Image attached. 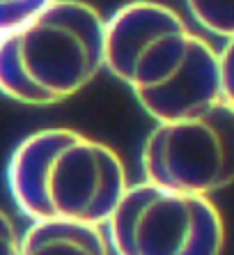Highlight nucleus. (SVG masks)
Masks as SVG:
<instances>
[{"label": "nucleus", "instance_id": "f257e3e1", "mask_svg": "<svg viewBox=\"0 0 234 255\" xmlns=\"http://www.w3.org/2000/svg\"><path fill=\"white\" fill-rule=\"evenodd\" d=\"M104 67L156 122L221 99L218 51L168 5L135 0L104 28Z\"/></svg>", "mask_w": 234, "mask_h": 255}, {"label": "nucleus", "instance_id": "f03ea898", "mask_svg": "<svg viewBox=\"0 0 234 255\" xmlns=\"http://www.w3.org/2000/svg\"><path fill=\"white\" fill-rule=\"evenodd\" d=\"M7 184L16 207L32 221L76 219L106 226L129 182L113 147L58 127L18 142Z\"/></svg>", "mask_w": 234, "mask_h": 255}, {"label": "nucleus", "instance_id": "7ed1b4c3", "mask_svg": "<svg viewBox=\"0 0 234 255\" xmlns=\"http://www.w3.org/2000/svg\"><path fill=\"white\" fill-rule=\"evenodd\" d=\"M106 18L83 0H55L0 37V92L25 106L76 97L104 69Z\"/></svg>", "mask_w": 234, "mask_h": 255}, {"label": "nucleus", "instance_id": "20e7f679", "mask_svg": "<svg viewBox=\"0 0 234 255\" xmlns=\"http://www.w3.org/2000/svg\"><path fill=\"white\" fill-rule=\"evenodd\" d=\"M106 232L119 255H216L225 246V223L209 196L149 179L126 186Z\"/></svg>", "mask_w": 234, "mask_h": 255}, {"label": "nucleus", "instance_id": "39448f33", "mask_svg": "<svg viewBox=\"0 0 234 255\" xmlns=\"http://www.w3.org/2000/svg\"><path fill=\"white\" fill-rule=\"evenodd\" d=\"M145 179L211 196L234 184V106L216 99L168 122H156L142 145Z\"/></svg>", "mask_w": 234, "mask_h": 255}, {"label": "nucleus", "instance_id": "423d86ee", "mask_svg": "<svg viewBox=\"0 0 234 255\" xmlns=\"http://www.w3.org/2000/svg\"><path fill=\"white\" fill-rule=\"evenodd\" d=\"M23 255H106L113 253L106 226L76 219H35L21 235Z\"/></svg>", "mask_w": 234, "mask_h": 255}, {"label": "nucleus", "instance_id": "0eeeda50", "mask_svg": "<svg viewBox=\"0 0 234 255\" xmlns=\"http://www.w3.org/2000/svg\"><path fill=\"white\" fill-rule=\"evenodd\" d=\"M188 14L214 37H234V0H186Z\"/></svg>", "mask_w": 234, "mask_h": 255}, {"label": "nucleus", "instance_id": "6e6552de", "mask_svg": "<svg viewBox=\"0 0 234 255\" xmlns=\"http://www.w3.org/2000/svg\"><path fill=\"white\" fill-rule=\"evenodd\" d=\"M53 2L55 0H0V37L25 25Z\"/></svg>", "mask_w": 234, "mask_h": 255}, {"label": "nucleus", "instance_id": "1a4fd4ad", "mask_svg": "<svg viewBox=\"0 0 234 255\" xmlns=\"http://www.w3.org/2000/svg\"><path fill=\"white\" fill-rule=\"evenodd\" d=\"M218 69H221V95L234 106V37L228 39L218 53Z\"/></svg>", "mask_w": 234, "mask_h": 255}, {"label": "nucleus", "instance_id": "9d476101", "mask_svg": "<svg viewBox=\"0 0 234 255\" xmlns=\"http://www.w3.org/2000/svg\"><path fill=\"white\" fill-rule=\"evenodd\" d=\"M21 253V235L12 216L0 209V255H16Z\"/></svg>", "mask_w": 234, "mask_h": 255}]
</instances>
